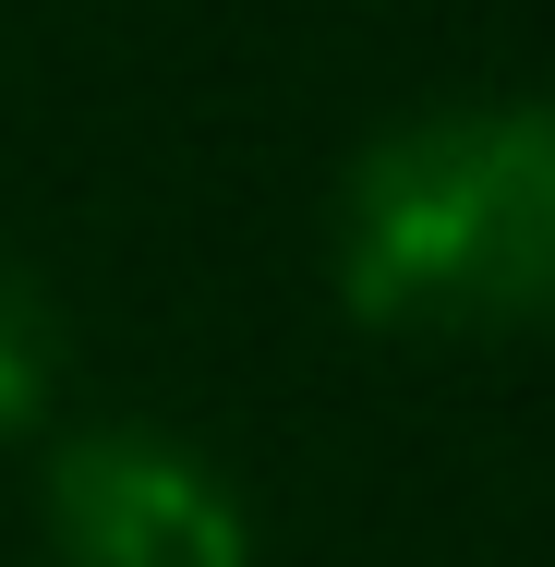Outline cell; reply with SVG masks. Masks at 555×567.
Returning a JSON list of instances; mask_svg holds the SVG:
<instances>
[{"label": "cell", "mask_w": 555, "mask_h": 567, "mask_svg": "<svg viewBox=\"0 0 555 567\" xmlns=\"http://www.w3.org/2000/svg\"><path fill=\"white\" fill-rule=\"evenodd\" d=\"M49 399H61V302H49V278H37V266H12V254H0V447H12V435H37V423H49Z\"/></svg>", "instance_id": "3"}, {"label": "cell", "mask_w": 555, "mask_h": 567, "mask_svg": "<svg viewBox=\"0 0 555 567\" xmlns=\"http://www.w3.org/2000/svg\"><path fill=\"white\" fill-rule=\"evenodd\" d=\"M37 507L61 567H254L229 471L169 423H73L37 471Z\"/></svg>", "instance_id": "2"}, {"label": "cell", "mask_w": 555, "mask_h": 567, "mask_svg": "<svg viewBox=\"0 0 555 567\" xmlns=\"http://www.w3.org/2000/svg\"><path fill=\"white\" fill-rule=\"evenodd\" d=\"M338 302L374 339L555 327V97H435L338 169Z\"/></svg>", "instance_id": "1"}]
</instances>
